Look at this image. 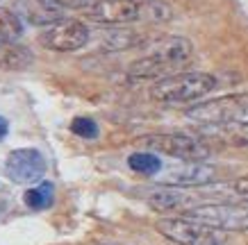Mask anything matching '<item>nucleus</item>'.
Wrapping results in <instances>:
<instances>
[{"mask_svg":"<svg viewBox=\"0 0 248 245\" xmlns=\"http://www.w3.org/2000/svg\"><path fill=\"white\" fill-rule=\"evenodd\" d=\"M194 57V45L185 37H164L153 45L148 55L130 64L128 77L132 82L141 80H162L169 75H175V71L185 68Z\"/></svg>","mask_w":248,"mask_h":245,"instance_id":"1","label":"nucleus"},{"mask_svg":"<svg viewBox=\"0 0 248 245\" xmlns=\"http://www.w3.org/2000/svg\"><path fill=\"white\" fill-rule=\"evenodd\" d=\"M214 86H217L214 75L203 71H185L157 80L151 86L148 96L153 102L159 104H185L207 96Z\"/></svg>","mask_w":248,"mask_h":245,"instance_id":"2","label":"nucleus"},{"mask_svg":"<svg viewBox=\"0 0 248 245\" xmlns=\"http://www.w3.org/2000/svg\"><path fill=\"white\" fill-rule=\"evenodd\" d=\"M191 123L196 125H226L234 123L248 116V93H230V96H221L207 102L194 104L189 107L185 114Z\"/></svg>","mask_w":248,"mask_h":245,"instance_id":"3","label":"nucleus"},{"mask_svg":"<svg viewBox=\"0 0 248 245\" xmlns=\"http://www.w3.org/2000/svg\"><path fill=\"white\" fill-rule=\"evenodd\" d=\"M191 220L207 225L221 231H246L248 230V207L246 204H230V202H205L182 211Z\"/></svg>","mask_w":248,"mask_h":245,"instance_id":"4","label":"nucleus"},{"mask_svg":"<svg viewBox=\"0 0 248 245\" xmlns=\"http://www.w3.org/2000/svg\"><path fill=\"white\" fill-rule=\"evenodd\" d=\"M139 143L148 152H159L182 161H205L210 157V148L201 139L187 134H146Z\"/></svg>","mask_w":248,"mask_h":245,"instance_id":"5","label":"nucleus"},{"mask_svg":"<svg viewBox=\"0 0 248 245\" xmlns=\"http://www.w3.org/2000/svg\"><path fill=\"white\" fill-rule=\"evenodd\" d=\"M157 231L178 245H221V241L217 236L218 230L196 223L187 216L162 218V220H157Z\"/></svg>","mask_w":248,"mask_h":245,"instance_id":"6","label":"nucleus"},{"mask_svg":"<svg viewBox=\"0 0 248 245\" xmlns=\"http://www.w3.org/2000/svg\"><path fill=\"white\" fill-rule=\"evenodd\" d=\"M91 41V30L82 21L76 18H64L55 23L50 28H46L39 34V43L55 52H73L80 50Z\"/></svg>","mask_w":248,"mask_h":245,"instance_id":"7","label":"nucleus"},{"mask_svg":"<svg viewBox=\"0 0 248 245\" xmlns=\"http://www.w3.org/2000/svg\"><path fill=\"white\" fill-rule=\"evenodd\" d=\"M5 171L16 184H37L46 175V159L34 148H18L9 152Z\"/></svg>","mask_w":248,"mask_h":245,"instance_id":"8","label":"nucleus"},{"mask_svg":"<svg viewBox=\"0 0 248 245\" xmlns=\"http://www.w3.org/2000/svg\"><path fill=\"white\" fill-rule=\"evenodd\" d=\"M139 5L132 0H89L82 14L93 23L105 25H123V23L139 21Z\"/></svg>","mask_w":248,"mask_h":245,"instance_id":"9","label":"nucleus"},{"mask_svg":"<svg viewBox=\"0 0 248 245\" xmlns=\"http://www.w3.org/2000/svg\"><path fill=\"white\" fill-rule=\"evenodd\" d=\"M14 12L21 16V21L37 28H50L64 21V7L55 0H16Z\"/></svg>","mask_w":248,"mask_h":245,"instance_id":"10","label":"nucleus"},{"mask_svg":"<svg viewBox=\"0 0 248 245\" xmlns=\"http://www.w3.org/2000/svg\"><path fill=\"white\" fill-rule=\"evenodd\" d=\"M217 177V171L203 161H187V166L173 168L162 179L164 186H207Z\"/></svg>","mask_w":248,"mask_h":245,"instance_id":"11","label":"nucleus"},{"mask_svg":"<svg viewBox=\"0 0 248 245\" xmlns=\"http://www.w3.org/2000/svg\"><path fill=\"white\" fill-rule=\"evenodd\" d=\"M198 136L228 148H248V123L234 120L226 125H205L198 130Z\"/></svg>","mask_w":248,"mask_h":245,"instance_id":"12","label":"nucleus"},{"mask_svg":"<svg viewBox=\"0 0 248 245\" xmlns=\"http://www.w3.org/2000/svg\"><path fill=\"white\" fill-rule=\"evenodd\" d=\"M143 43V37L130 28H114V30H100L96 34V50L100 52H119L130 50Z\"/></svg>","mask_w":248,"mask_h":245,"instance_id":"13","label":"nucleus"},{"mask_svg":"<svg viewBox=\"0 0 248 245\" xmlns=\"http://www.w3.org/2000/svg\"><path fill=\"white\" fill-rule=\"evenodd\" d=\"M146 200H148L151 209H155V211H175V209L178 211H187L189 204L196 207L194 195L180 191L178 186H162L157 191H153Z\"/></svg>","mask_w":248,"mask_h":245,"instance_id":"14","label":"nucleus"},{"mask_svg":"<svg viewBox=\"0 0 248 245\" xmlns=\"http://www.w3.org/2000/svg\"><path fill=\"white\" fill-rule=\"evenodd\" d=\"M214 202H230V204H246L248 207V177H239L232 182H221L205 188Z\"/></svg>","mask_w":248,"mask_h":245,"instance_id":"15","label":"nucleus"},{"mask_svg":"<svg viewBox=\"0 0 248 245\" xmlns=\"http://www.w3.org/2000/svg\"><path fill=\"white\" fill-rule=\"evenodd\" d=\"M34 61L32 52L16 43H0V71H23Z\"/></svg>","mask_w":248,"mask_h":245,"instance_id":"16","label":"nucleus"},{"mask_svg":"<svg viewBox=\"0 0 248 245\" xmlns=\"http://www.w3.org/2000/svg\"><path fill=\"white\" fill-rule=\"evenodd\" d=\"M23 34V21L14 9L0 7V43H14Z\"/></svg>","mask_w":248,"mask_h":245,"instance_id":"17","label":"nucleus"},{"mask_svg":"<svg viewBox=\"0 0 248 245\" xmlns=\"http://www.w3.org/2000/svg\"><path fill=\"white\" fill-rule=\"evenodd\" d=\"M128 166L135 173H141V175H157L162 171V159H159L155 152H148V150H141V152H132L128 159Z\"/></svg>","mask_w":248,"mask_h":245,"instance_id":"18","label":"nucleus"},{"mask_svg":"<svg viewBox=\"0 0 248 245\" xmlns=\"http://www.w3.org/2000/svg\"><path fill=\"white\" fill-rule=\"evenodd\" d=\"M53 195H55V186L50 182H39L37 186L25 191L23 200L30 209H48L53 204Z\"/></svg>","mask_w":248,"mask_h":245,"instance_id":"19","label":"nucleus"},{"mask_svg":"<svg viewBox=\"0 0 248 245\" xmlns=\"http://www.w3.org/2000/svg\"><path fill=\"white\" fill-rule=\"evenodd\" d=\"M173 18V9L162 2V0H148L139 5V21H151V23H164Z\"/></svg>","mask_w":248,"mask_h":245,"instance_id":"20","label":"nucleus"},{"mask_svg":"<svg viewBox=\"0 0 248 245\" xmlns=\"http://www.w3.org/2000/svg\"><path fill=\"white\" fill-rule=\"evenodd\" d=\"M71 132L76 134V136H80V139H96L98 136V125L91 118L80 116V118H76L73 123H71Z\"/></svg>","mask_w":248,"mask_h":245,"instance_id":"21","label":"nucleus"},{"mask_svg":"<svg viewBox=\"0 0 248 245\" xmlns=\"http://www.w3.org/2000/svg\"><path fill=\"white\" fill-rule=\"evenodd\" d=\"M55 2H60L64 9H80V12L89 5V0H55Z\"/></svg>","mask_w":248,"mask_h":245,"instance_id":"22","label":"nucleus"},{"mask_svg":"<svg viewBox=\"0 0 248 245\" xmlns=\"http://www.w3.org/2000/svg\"><path fill=\"white\" fill-rule=\"evenodd\" d=\"M7 132H9V123L2 118V116H0V141H2V139L7 136Z\"/></svg>","mask_w":248,"mask_h":245,"instance_id":"23","label":"nucleus"},{"mask_svg":"<svg viewBox=\"0 0 248 245\" xmlns=\"http://www.w3.org/2000/svg\"><path fill=\"white\" fill-rule=\"evenodd\" d=\"M132 2H143V0H132Z\"/></svg>","mask_w":248,"mask_h":245,"instance_id":"24","label":"nucleus"}]
</instances>
